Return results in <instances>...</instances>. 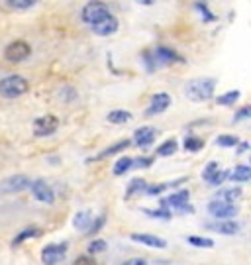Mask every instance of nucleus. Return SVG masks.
<instances>
[{
    "instance_id": "6ab92c4d",
    "label": "nucleus",
    "mask_w": 251,
    "mask_h": 265,
    "mask_svg": "<svg viewBox=\"0 0 251 265\" xmlns=\"http://www.w3.org/2000/svg\"><path fill=\"white\" fill-rule=\"evenodd\" d=\"M230 179L235 183H245V181H251V167L249 165H237L230 173Z\"/></svg>"
},
{
    "instance_id": "c9c22d12",
    "label": "nucleus",
    "mask_w": 251,
    "mask_h": 265,
    "mask_svg": "<svg viewBox=\"0 0 251 265\" xmlns=\"http://www.w3.org/2000/svg\"><path fill=\"white\" fill-rule=\"evenodd\" d=\"M106 249V242L104 240H94V242H90V246H88V253H101Z\"/></svg>"
},
{
    "instance_id": "a19ab883",
    "label": "nucleus",
    "mask_w": 251,
    "mask_h": 265,
    "mask_svg": "<svg viewBox=\"0 0 251 265\" xmlns=\"http://www.w3.org/2000/svg\"><path fill=\"white\" fill-rule=\"evenodd\" d=\"M151 163H153V159H151V157H137V159H134L135 167H149Z\"/></svg>"
},
{
    "instance_id": "0eeeda50",
    "label": "nucleus",
    "mask_w": 251,
    "mask_h": 265,
    "mask_svg": "<svg viewBox=\"0 0 251 265\" xmlns=\"http://www.w3.org/2000/svg\"><path fill=\"white\" fill-rule=\"evenodd\" d=\"M67 255V244H49L41 249V261L45 265L61 263Z\"/></svg>"
},
{
    "instance_id": "1a4fd4ad",
    "label": "nucleus",
    "mask_w": 251,
    "mask_h": 265,
    "mask_svg": "<svg viewBox=\"0 0 251 265\" xmlns=\"http://www.w3.org/2000/svg\"><path fill=\"white\" fill-rule=\"evenodd\" d=\"M59 128V120L53 114H45V116H39L34 122V134L37 138H47L51 134L57 132Z\"/></svg>"
},
{
    "instance_id": "4468645a",
    "label": "nucleus",
    "mask_w": 251,
    "mask_h": 265,
    "mask_svg": "<svg viewBox=\"0 0 251 265\" xmlns=\"http://www.w3.org/2000/svg\"><path fill=\"white\" fill-rule=\"evenodd\" d=\"M155 138H157V130L151 128V126H141V128H137L134 134L135 146H139V148H147V146H151V144L155 142Z\"/></svg>"
},
{
    "instance_id": "20e7f679",
    "label": "nucleus",
    "mask_w": 251,
    "mask_h": 265,
    "mask_svg": "<svg viewBox=\"0 0 251 265\" xmlns=\"http://www.w3.org/2000/svg\"><path fill=\"white\" fill-rule=\"evenodd\" d=\"M30 55H32V48H30V43L24 41V39H16V41L8 43L6 50H4V59L10 61V63H22V61H26Z\"/></svg>"
},
{
    "instance_id": "dca6fc26",
    "label": "nucleus",
    "mask_w": 251,
    "mask_h": 265,
    "mask_svg": "<svg viewBox=\"0 0 251 265\" xmlns=\"http://www.w3.org/2000/svg\"><path fill=\"white\" fill-rule=\"evenodd\" d=\"M132 146V142L130 140H122V142H118L114 146H110V148L102 149L98 155H94V157H90L88 161H101L104 157H110V155H114V153H120V151H124L126 148H130Z\"/></svg>"
},
{
    "instance_id": "ea45409f",
    "label": "nucleus",
    "mask_w": 251,
    "mask_h": 265,
    "mask_svg": "<svg viewBox=\"0 0 251 265\" xmlns=\"http://www.w3.org/2000/svg\"><path fill=\"white\" fill-rule=\"evenodd\" d=\"M73 265H98L90 255H79L77 259H75V263Z\"/></svg>"
},
{
    "instance_id": "412c9836",
    "label": "nucleus",
    "mask_w": 251,
    "mask_h": 265,
    "mask_svg": "<svg viewBox=\"0 0 251 265\" xmlns=\"http://www.w3.org/2000/svg\"><path fill=\"white\" fill-rule=\"evenodd\" d=\"M106 120L110 122V124H126V122H130L132 120V112H128V110H112Z\"/></svg>"
},
{
    "instance_id": "79ce46f5",
    "label": "nucleus",
    "mask_w": 251,
    "mask_h": 265,
    "mask_svg": "<svg viewBox=\"0 0 251 265\" xmlns=\"http://www.w3.org/2000/svg\"><path fill=\"white\" fill-rule=\"evenodd\" d=\"M124 265H147V263H145V259H141V257H132V259H128V261H124Z\"/></svg>"
},
{
    "instance_id": "4be33fe9",
    "label": "nucleus",
    "mask_w": 251,
    "mask_h": 265,
    "mask_svg": "<svg viewBox=\"0 0 251 265\" xmlns=\"http://www.w3.org/2000/svg\"><path fill=\"white\" fill-rule=\"evenodd\" d=\"M132 167H134V159H132V157H120L116 163H114V175H116V177L126 175Z\"/></svg>"
},
{
    "instance_id": "7c9ffc66",
    "label": "nucleus",
    "mask_w": 251,
    "mask_h": 265,
    "mask_svg": "<svg viewBox=\"0 0 251 265\" xmlns=\"http://www.w3.org/2000/svg\"><path fill=\"white\" fill-rule=\"evenodd\" d=\"M188 244L190 246H196V248H212L214 242L210 238H200V236H190L188 238Z\"/></svg>"
},
{
    "instance_id": "b1692460",
    "label": "nucleus",
    "mask_w": 251,
    "mask_h": 265,
    "mask_svg": "<svg viewBox=\"0 0 251 265\" xmlns=\"http://www.w3.org/2000/svg\"><path fill=\"white\" fill-rule=\"evenodd\" d=\"M39 234H41L39 228H26V230H22V232L12 240V246L16 248V246H20L22 242H26V240H30V238H35V236H39Z\"/></svg>"
},
{
    "instance_id": "39448f33",
    "label": "nucleus",
    "mask_w": 251,
    "mask_h": 265,
    "mask_svg": "<svg viewBox=\"0 0 251 265\" xmlns=\"http://www.w3.org/2000/svg\"><path fill=\"white\" fill-rule=\"evenodd\" d=\"M161 206H165L169 210H177V212H194V208L188 204V191L184 189L169 195L167 199H161Z\"/></svg>"
},
{
    "instance_id": "72a5a7b5",
    "label": "nucleus",
    "mask_w": 251,
    "mask_h": 265,
    "mask_svg": "<svg viewBox=\"0 0 251 265\" xmlns=\"http://www.w3.org/2000/svg\"><path fill=\"white\" fill-rule=\"evenodd\" d=\"M218 169H220V167H218L216 161H210L208 165L204 167V171H202V179H204V181H210V179H212V175L216 173Z\"/></svg>"
},
{
    "instance_id": "5701e85b",
    "label": "nucleus",
    "mask_w": 251,
    "mask_h": 265,
    "mask_svg": "<svg viewBox=\"0 0 251 265\" xmlns=\"http://www.w3.org/2000/svg\"><path fill=\"white\" fill-rule=\"evenodd\" d=\"M177 149H179V144H177V140L173 138V140L163 142V144L157 148V155H159V157H169V155H173Z\"/></svg>"
},
{
    "instance_id": "e433bc0d",
    "label": "nucleus",
    "mask_w": 251,
    "mask_h": 265,
    "mask_svg": "<svg viewBox=\"0 0 251 265\" xmlns=\"http://www.w3.org/2000/svg\"><path fill=\"white\" fill-rule=\"evenodd\" d=\"M171 187V183H161V185H151V187H147L145 191H147V195H161L165 189H169Z\"/></svg>"
},
{
    "instance_id": "bb28decb",
    "label": "nucleus",
    "mask_w": 251,
    "mask_h": 265,
    "mask_svg": "<svg viewBox=\"0 0 251 265\" xmlns=\"http://www.w3.org/2000/svg\"><path fill=\"white\" fill-rule=\"evenodd\" d=\"M204 148V140L202 138H196V136H188L186 140H184V149L186 151H190V153H194V151H200Z\"/></svg>"
},
{
    "instance_id": "9b49d317",
    "label": "nucleus",
    "mask_w": 251,
    "mask_h": 265,
    "mask_svg": "<svg viewBox=\"0 0 251 265\" xmlns=\"http://www.w3.org/2000/svg\"><path fill=\"white\" fill-rule=\"evenodd\" d=\"M30 189H32V195H34L39 202H45V204H53V202H55V193H53V189H51L43 179L32 181Z\"/></svg>"
},
{
    "instance_id": "f257e3e1",
    "label": "nucleus",
    "mask_w": 251,
    "mask_h": 265,
    "mask_svg": "<svg viewBox=\"0 0 251 265\" xmlns=\"http://www.w3.org/2000/svg\"><path fill=\"white\" fill-rule=\"evenodd\" d=\"M214 89H216L214 79H194L184 86V93L194 102H204V100H210L214 97Z\"/></svg>"
},
{
    "instance_id": "2f4dec72",
    "label": "nucleus",
    "mask_w": 251,
    "mask_h": 265,
    "mask_svg": "<svg viewBox=\"0 0 251 265\" xmlns=\"http://www.w3.org/2000/svg\"><path fill=\"white\" fill-rule=\"evenodd\" d=\"M228 177H230V171H226V169H222V171H220V169H218L216 173L212 175V179H210L208 183H210L212 187H218V185H222V183L226 181Z\"/></svg>"
},
{
    "instance_id": "a878e982",
    "label": "nucleus",
    "mask_w": 251,
    "mask_h": 265,
    "mask_svg": "<svg viewBox=\"0 0 251 265\" xmlns=\"http://www.w3.org/2000/svg\"><path fill=\"white\" fill-rule=\"evenodd\" d=\"M194 8L200 12V16H202L204 22H216V14H214V12H210V8H208V4H206V2L196 0V2H194Z\"/></svg>"
},
{
    "instance_id": "7ed1b4c3",
    "label": "nucleus",
    "mask_w": 251,
    "mask_h": 265,
    "mask_svg": "<svg viewBox=\"0 0 251 265\" xmlns=\"http://www.w3.org/2000/svg\"><path fill=\"white\" fill-rule=\"evenodd\" d=\"M106 14H110V8L104 0H90L86 2L81 10V20L90 28L94 22H98L101 18H104Z\"/></svg>"
},
{
    "instance_id": "c03bdc74",
    "label": "nucleus",
    "mask_w": 251,
    "mask_h": 265,
    "mask_svg": "<svg viewBox=\"0 0 251 265\" xmlns=\"http://www.w3.org/2000/svg\"><path fill=\"white\" fill-rule=\"evenodd\" d=\"M245 149H249V144H247V142H241V144H239V148H237V153H243Z\"/></svg>"
},
{
    "instance_id": "f03ea898",
    "label": "nucleus",
    "mask_w": 251,
    "mask_h": 265,
    "mask_svg": "<svg viewBox=\"0 0 251 265\" xmlns=\"http://www.w3.org/2000/svg\"><path fill=\"white\" fill-rule=\"evenodd\" d=\"M28 91H30V83L22 75H8L0 81V95L4 99H18Z\"/></svg>"
},
{
    "instance_id": "9d476101",
    "label": "nucleus",
    "mask_w": 251,
    "mask_h": 265,
    "mask_svg": "<svg viewBox=\"0 0 251 265\" xmlns=\"http://www.w3.org/2000/svg\"><path fill=\"white\" fill-rule=\"evenodd\" d=\"M30 185H32V181L26 175H12L0 183V193H22V191L30 189Z\"/></svg>"
},
{
    "instance_id": "cd10ccee",
    "label": "nucleus",
    "mask_w": 251,
    "mask_h": 265,
    "mask_svg": "<svg viewBox=\"0 0 251 265\" xmlns=\"http://www.w3.org/2000/svg\"><path fill=\"white\" fill-rule=\"evenodd\" d=\"M147 189V185L143 179H132L130 185H128V191H126V199H132L135 193H139V191H145Z\"/></svg>"
},
{
    "instance_id": "393cba45",
    "label": "nucleus",
    "mask_w": 251,
    "mask_h": 265,
    "mask_svg": "<svg viewBox=\"0 0 251 265\" xmlns=\"http://www.w3.org/2000/svg\"><path fill=\"white\" fill-rule=\"evenodd\" d=\"M239 97H241L239 91H230V93H226V95H220L216 99V102L220 106H232V104H235V102L239 100Z\"/></svg>"
},
{
    "instance_id": "f704fd0d",
    "label": "nucleus",
    "mask_w": 251,
    "mask_h": 265,
    "mask_svg": "<svg viewBox=\"0 0 251 265\" xmlns=\"http://www.w3.org/2000/svg\"><path fill=\"white\" fill-rule=\"evenodd\" d=\"M247 118H251V106H243L234 114V122H241V120H247Z\"/></svg>"
},
{
    "instance_id": "4c0bfd02",
    "label": "nucleus",
    "mask_w": 251,
    "mask_h": 265,
    "mask_svg": "<svg viewBox=\"0 0 251 265\" xmlns=\"http://www.w3.org/2000/svg\"><path fill=\"white\" fill-rule=\"evenodd\" d=\"M104 224H106V218L104 216H96V220H92V224H90V228H88L86 234H96Z\"/></svg>"
},
{
    "instance_id": "aec40b11",
    "label": "nucleus",
    "mask_w": 251,
    "mask_h": 265,
    "mask_svg": "<svg viewBox=\"0 0 251 265\" xmlns=\"http://www.w3.org/2000/svg\"><path fill=\"white\" fill-rule=\"evenodd\" d=\"M90 224H92V216H90L88 210L77 212L75 220H73V226H75L77 230H88V228H90Z\"/></svg>"
},
{
    "instance_id": "37998d69",
    "label": "nucleus",
    "mask_w": 251,
    "mask_h": 265,
    "mask_svg": "<svg viewBox=\"0 0 251 265\" xmlns=\"http://www.w3.org/2000/svg\"><path fill=\"white\" fill-rule=\"evenodd\" d=\"M137 4H141V6H153V4H157V2H161V0H135Z\"/></svg>"
},
{
    "instance_id": "f8f14e48",
    "label": "nucleus",
    "mask_w": 251,
    "mask_h": 265,
    "mask_svg": "<svg viewBox=\"0 0 251 265\" xmlns=\"http://www.w3.org/2000/svg\"><path fill=\"white\" fill-rule=\"evenodd\" d=\"M153 57L157 61V65H173V63H183L184 59L171 48H165V46H159L153 50Z\"/></svg>"
},
{
    "instance_id": "a211bd4d",
    "label": "nucleus",
    "mask_w": 251,
    "mask_h": 265,
    "mask_svg": "<svg viewBox=\"0 0 251 265\" xmlns=\"http://www.w3.org/2000/svg\"><path fill=\"white\" fill-rule=\"evenodd\" d=\"M239 197H241V189H239V187H232V189H220L214 199L224 200V202H234V200H237Z\"/></svg>"
},
{
    "instance_id": "6e6552de",
    "label": "nucleus",
    "mask_w": 251,
    "mask_h": 265,
    "mask_svg": "<svg viewBox=\"0 0 251 265\" xmlns=\"http://www.w3.org/2000/svg\"><path fill=\"white\" fill-rule=\"evenodd\" d=\"M118 28H120V24H118V18L110 12V14H106L104 18H101L98 22H94L92 26H90V30L96 33V35H101V37H108V35H114L118 32Z\"/></svg>"
},
{
    "instance_id": "58836bf2",
    "label": "nucleus",
    "mask_w": 251,
    "mask_h": 265,
    "mask_svg": "<svg viewBox=\"0 0 251 265\" xmlns=\"http://www.w3.org/2000/svg\"><path fill=\"white\" fill-rule=\"evenodd\" d=\"M143 61H145V65H147V71H153L155 65H157V61H155V57H153V51H143Z\"/></svg>"
},
{
    "instance_id": "423d86ee",
    "label": "nucleus",
    "mask_w": 251,
    "mask_h": 265,
    "mask_svg": "<svg viewBox=\"0 0 251 265\" xmlns=\"http://www.w3.org/2000/svg\"><path fill=\"white\" fill-rule=\"evenodd\" d=\"M208 212L218 220H232L237 214V206L234 202H224V200L214 199L208 204Z\"/></svg>"
},
{
    "instance_id": "f3484780",
    "label": "nucleus",
    "mask_w": 251,
    "mask_h": 265,
    "mask_svg": "<svg viewBox=\"0 0 251 265\" xmlns=\"http://www.w3.org/2000/svg\"><path fill=\"white\" fill-rule=\"evenodd\" d=\"M210 230H216L220 234H226V236H234L237 230H239V224L234 222V220H220L216 224H208Z\"/></svg>"
},
{
    "instance_id": "473e14b6",
    "label": "nucleus",
    "mask_w": 251,
    "mask_h": 265,
    "mask_svg": "<svg viewBox=\"0 0 251 265\" xmlns=\"http://www.w3.org/2000/svg\"><path fill=\"white\" fill-rule=\"evenodd\" d=\"M145 214L153 216V218H163V220H169V218L173 216V212H171L169 208H165V206H161L159 210H145Z\"/></svg>"
},
{
    "instance_id": "c85d7f7f",
    "label": "nucleus",
    "mask_w": 251,
    "mask_h": 265,
    "mask_svg": "<svg viewBox=\"0 0 251 265\" xmlns=\"http://www.w3.org/2000/svg\"><path fill=\"white\" fill-rule=\"evenodd\" d=\"M216 144L220 148H235L239 144V140L235 136H232V134H222V136L216 138Z\"/></svg>"
},
{
    "instance_id": "c756f323",
    "label": "nucleus",
    "mask_w": 251,
    "mask_h": 265,
    "mask_svg": "<svg viewBox=\"0 0 251 265\" xmlns=\"http://www.w3.org/2000/svg\"><path fill=\"white\" fill-rule=\"evenodd\" d=\"M37 0H6V4L10 6V8H14V10H28V8H32Z\"/></svg>"
},
{
    "instance_id": "ddd939ff",
    "label": "nucleus",
    "mask_w": 251,
    "mask_h": 265,
    "mask_svg": "<svg viewBox=\"0 0 251 265\" xmlns=\"http://www.w3.org/2000/svg\"><path fill=\"white\" fill-rule=\"evenodd\" d=\"M169 106H171V97H169L167 93H157V95L151 97V102L149 106H147V110H145V114H147V116L161 114V112L167 110Z\"/></svg>"
},
{
    "instance_id": "2eb2a0df",
    "label": "nucleus",
    "mask_w": 251,
    "mask_h": 265,
    "mask_svg": "<svg viewBox=\"0 0 251 265\" xmlns=\"http://www.w3.org/2000/svg\"><path fill=\"white\" fill-rule=\"evenodd\" d=\"M132 240L134 242H139V244H145L149 248H157L163 249L167 248V242L163 238H157V236H151V234H132Z\"/></svg>"
}]
</instances>
